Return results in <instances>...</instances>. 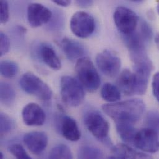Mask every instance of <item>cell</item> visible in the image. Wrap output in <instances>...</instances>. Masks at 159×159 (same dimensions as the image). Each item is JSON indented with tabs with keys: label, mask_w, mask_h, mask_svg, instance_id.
Masks as SVG:
<instances>
[{
	"label": "cell",
	"mask_w": 159,
	"mask_h": 159,
	"mask_svg": "<svg viewBox=\"0 0 159 159\" xmlns=\"http://www.w3.org/2000/svg\"><path fill=\"white\" fill-rule=\"evenodd\" d=\"M113 19L117 29L123 36L134 32L139 21V17L136 13L125 6H118L116 8Z\"/></svg>",
	"instance_id": "5"
},
{
	"label": "cell",
	"mask_w": 159,
	"mask_h": 159,
	"mask_svg": "<svg viewBox=\"0 0 159 159\" xmlns=\"http://www.w3.org/2000/svg\"><path fill=\"white\" fill-rule=\"evenodd\" d=\"M103 152L98 148L92 146H82L78 152V159H102Z\"/></svg>",
	"instance_id": "22"
},
{
	"label": "cell",
	"mask_w": 159,
	"mask_h": 159,
	"mask_svg": "<svg viewBox=\"0 0 159 159\" xmlns=\"http://www.w3.org/2000/svg\"><path fill=\"white\" fill-rule=\"evenodd\" d=\"M9 17V4L6 1H0V21L1 24H6Z\"/></svg>",
	"instance_id": "27"
},
{
	"label": "cell",
	"mask_w": 159,
	"mask_h": 159,
	"mask_svg": "<svg viewBox=\"0 0 159 159\" xmlns=\"http://www.w3.org/2000/svg\"><path fill=\"white\" fill-rule=\"evenodd\" d=\"M19 85L25 92L36 96L42 100L48 101L52 97L53 93L50 87L31 72H27L22 76Z\"/></svg>",
	"instance_id": "4"
},
{
	"label": "cell",
	"mask_w": 159,
	"mask_h": 159,
	"mask_svg": "<svg viewBox=\"0 0 159 159\" xmlns=\"http://www.w3.org/2000/svg\"><path fill=\"white\" fill-rule=\"evenodd\" d=\"M15 127L14 120L8 115L1 112L0 114V133L4 135L12 131Z\"/></svg>",
	"instance_id": "24"
},
{
	"label": "cell",
	"mask_w": 159,
	"mask_h": 159,
	"mask_svg": "<svg viewBox=\"0 0 159 159\" xmlns=\"http://www.w3.org/2000/svg\"><path fill=\"white\" fill-rule=\"evenodd\" d=\"M16 92L12 86L7 82L0 83V99L1 102L7 107H11L14 102Z\"/></svg>",
	"instance_id": "20"
},
{
	"label": "cell",
	"mask_w": 159,
	"mask_h": 159,
	"mask_svg": "<svg viewBox=\"0 0 159 159\" xmlns=\"http://www.w3.org/2000/svg\"><path fill=\"white\" fill-rule=\"evenodd\" d=\"M23 142L27 148L34 154H41L48 145V137L42 131H32L24 134Z\"/></svg>",
	"instance_id": "12"
},
{
	"label": "cell",
	"mask_w": 159,
	"mask_h": 159,
	"mask_svg": "<svg viewBox=\"0 0 159 159\" xmlns=\"http://www.w3.org/2000/svg\"><path fill=\"white\" fill-rule=\"evenodd\" d=\"M113 152L118 159H154L151 156L123 144L116 145L113 148Z\"/></svg>",
	"instance_id": "16"
},
{
	"label": "cell",
	"mask_w": 159,
	"mask_h": 159,
	"mask_svg": "<svg viewBox=\"0 0 159 159\" xmlns=\"http://www.w3.org/2000/svg\"><path fill=\"white\" fill-rule=\"evenodd\" d=\"M48 159H73L70 148L63 144H58L52 149Z\"/></svg>",
	"instance_id": "21"
},
{
	"label": "cell",
	"mask_w": 159,
	"mask_h": 159,
	"mask_svg": "<svg viewBox=\"0 0 159 159\" xmlns=\"http://www.w3.org/2000/svg\"><path fill=\"white\" fill-rule=\"evenodd\" d=\"M10 40L9 37L2 32L0 34V56H4L9 50Z\"/></svg>",
	"instance_id": "28"
},
{
	"label": "cell",
	"mask_w": 159,
	"mask_h": 159,
	"mask_svg": "<svg viewBox=\"0 0 159 159\" xmlns=\"http://www.w3.org/2000/svg\"><path fill=\"white\" fill-rule=\"evenodd\" d=\"M76 73L84 88L90 92L96 91L100 85V78L92 61L83 57L77 61Z\"/></svg>",
	"instance_id": "3"
},
{
	"label": "cell",
	"mask_w": 159,
	"mask_h": 159,
	"mask_svg": "<svg viewBox=\"0 0 159 159\" xmlns=\"http://www.w3.org/2000/svg\"><path fill=\"white\" fill-rule=\"evenodd\" d=\"M139 33L146 42L149 41L152 39V29L146 21H143L141 23Z\"/></svg>",
	"instance_id": "29"
},
{
	"label": "cell",
	"mask_w": 159,
	"mask_h": 159,
	"mask_svg": "<svg viewBox=\"0 0 159 159\" xmlns=\"http://www.w3.org/2000/svg\"><path fill=\"white\" fill-rule=\"evenodd\" d=\"M22 117L24 124L29 126H42L46 120L44 110L35 103H29L24 107Z\"/></svg>",
	"instance_id": "11"
},
{
	"label": "cell",
	"mask_w": 159,
	"mask_h": 159,
	"mask_svg": "<svg viewBox=\"0 0 159 159\" xmlns=\"http://www.w3.org/2000/svg\"><path fill=\"white\" fill-rule=\"evenodd\" d=\"M0 159H4V155L2 152L0 153Z\"/></svg>",
	"instance_id": "35"
},
{
	"label": "cell",
	"mask_w": 159,
	"mask_h": 159,
	"mask_svg": "<svg viewBox=\"0 0 159 159\" xmlns=\"http://www.w3.org/2000/svg\"><path fill=\"white\" fill-rule=\"evenodd\" d=\"M84 123L88 131L97 139L104 141L109 134L108 121L97 111H89L84 118Z\"/></svg>",
	"instance_id": "8"
},
{
	"label": "cell",
	"mask_w": 159,
	"mask_h": 159,
	"mask_svg": "<svg viewBox=\"0 0 159 159\" xmlns=\"http://www.w3.org/2000/svg\"><path fill=\"white\" fill-rule=\"evenodd\" d=\"M60 131L63 136L70 141H78L81 136L80 131L76 120L67 115L61 118Z\"/></svg>",
	"instance_id": "15"
},
{
	"label": "cell",
	"mask_w": 159,
	"mask_h": 159,
	"mask_svg": "<svg viewBox=\"0 0 159 159\" xmlns=\"http://www.w3.org/2000/svg\"><path fill=\"white\" fill-rule=\"evenodd\" d=\"M61 47L66 58L70 61L79 60L85 57L86 53L85 47L77 40L64 37L61 41Z\"/></svg>",
	"instance_id": "13"
},
{
	"label": "cell",
	"mask_w": 159,
	"mask_h": 159,
	"mask_svg": "<svg viewBox=\"0 0 159 159\" xmlns=\"http://www.w3.org/2000/svg\"><path fill=\"white\" fill-rule=\"evenodd\" d=\"M154 41H155L156 44L157 45V46L158 47V48H159V33H157L156 35L155 38H154Z\"/></svg>",
	"instance_id": "33"
},
{
	"label": "cell",
	"mask_w": 159,
	"mask_h": 159,
	"mask_svg": "<svg viewBox=\"0 0 159 159\" xmlns=\"http://www.w3.org/2000/svg\"><path fill=\"white\" fill-rule=\"evenodd\" d=\"M52 17V11L42 4L31 3L27 7V20L33 28L47 24L50 20Z\"/></svg>",
	"instance_id": "10"
},
{
	"label": "cell",
	"mask_w": 159,
	"mask_h": 159,
	"mask_svg": "<svg viewBox=\"0 0 159 159\" xmlns=\"http://www.w3.org/2000/svg\"><path fill=\"white\" fill-rule=\"evenodd\" d=\"M52 1L55 4L61 7H68L71 3V1L70 0H53Z\"/></svg>",
	"instance_id": "32"
},
{
	"label": "cell",
	"mask_w": 159,
	"mask_h": 159,
	"mask_svg": "<svg viewBox=\"0 0 159 159\" xmlns=\"http://www.w3.org/2000/svg\"><path fill=\"white\" fill-rule=\"evenodd\" d=\"M157 12H158L159 14V2L158 3V4H157Z\"/></svg>",
	"instance_id": "36"
},
{
	"label": "cell",
	"mask_w": 159,
	"mask_h": 159,
	"mask_svg": "<svg viewBox=\"0 0 159 159\" xmlns=\"http://www.w3.org/2000/svg\"><path fill=\"white\" fill-rule=\"evenodd\" d=\"M133 144L138 149L143 152L156 153L159 151V134L148 128L141 129L137 131Z\"/></svg>",
	"instance_id": "9"
},
{
	"label": "cell",
	"mask_w": 159,
	"mask_h": 159,
	"mask_svg": "<svg viewBox=\"0 0 159 159\" xmlns=\"http://www.w3.org/2000/svg\"><path fill=\"white\" fill-rule=\"evenodd\" d=\"M60 93L63 102L68 106L78 107L85 98L84 88L80 81L69 76L60 80Z\"/></svg>",
	"instance_id": "2"
},
{
	"label": "cell",
	"mask_w": 159,
	"mask_h": 159,
	"mask_svg": "<svg viewBox=\"0 0 159 159\" xmlns=\"http://www.w3.org/2000/svg\"><path fill=\"white\" fill-rule=\"evenodd\" d=\"M19 71L17 64L11 60H2L0 63V73L2 77L7 79L15 77Z\"/></svg>",
	"instance_id": "23"
},
{
	"label": "cell",
	"mask_w": 159,
	"mask_h": 159,
	"mask_svg": "<svg viewBox=\"0 0 159 159\" xmlns=\"http://www.w3.org/2000/svg\"><path fill=\"white\" fill-rule=\"evenodd\" d=\"M145 123L147 128L154 130L159 133V112L157 111H150L146 115Z\"/></svg>",
	"instance_id": "25"
},
{
	"label": "cell",
	"mask_w": 159,
	"mask_h": 159,
	"mask_svg": "<svg viewBox=\"0 0 159 159\" xmlns=\"http://www.w3.org/2000/svg\"><path fill=\"white\" fill-rule=\"evenodd\" d=\"M102 110L115 123H126L134 125L144 115L146 105L142 100L134 98L104 104Z\"/></svg>",
	"instance_id": "1"
},
{
	"label": "cell",
	"mask_w": 159,
	"mask_h": 159,
	"mask_svg": "<svg viewBox=\"0 0 159 159\" xmlns=\"http://www.w3.org/2000/svg\"><path fill=\"white\" fill-rule=\"evenodd\" d=\"M152 87L153 95L157 100L159 102V72L156 73L153 76Z\"/></svg>",
	"instance_id": "30"
},
{
	"label": "cell",
	"mask_w": 159,
	"mask_h": 159,
	"mask_svg": "<svg viewBox=\"0 0 159 159\" xmlns=\"http://www.w3.org/2000/svg\"><path fill=\"white\" fill-rule=\"evenodd\" d=\"M102 98L109 103H115L121 99V92L118 87L111 83H105L100 91Z\"/></svg>",
	"instance_id": "18"
},
{
	"label": "cell",
	"mask_w": 159,
	"mask_h": 159,
	"mask_svg": "<svg viewBox=\"0 0 159 159\" xmlns=\"http://www.w3.org/2000/svg\"><path fill=\"white\" fill-rule=\"evenodd\" d=\"M118 89L126 95H134V75L129 70H124L120 73L117 79Z\"/></svg>",
	"instance_id": "17"
},
{
	"label": "cell",
	"mask_w": 159,
	"mask_h": 159,
	"mask_svg": "<svg viewBox=\"0 0 159 159\" xmlns=\"http://www.w3.org/2000/svg\"><path fill=\"white\" fill-rule=\"evenodd\" d=\"M107 159H118L116 156H110V157H108Z\"/></svg>",
	"instance_id": "34"
},
{
	"label": "cell",
	"mask_w": 159,
	"mask_h": 159,
	"mask_svg": "<svg viewBox=\"0 0 159 159\" xmlns=\"http://www.w3.org/2000/svg\"><path fill=\"white\" fill-rule=\"evenodd\" d=\"M93 1H84V0H78L76 1V4L80 6V7H83V8H86V7H89L90 6H91L93 4Z\"/></svg>",
	"instance_id": "31"
},
{
	"label": "cell",
	"mask_w": 159,
	"mask_h": 159,
	"mask_svg": "<svg viewBox=\"0 0 159 159\" xmlns=\"http://www.w3.org/2000/svg\"><path fill=\"white\" fill-rule=\"evenodd\" d=\"M95 62L100 71L109 78L118 75L121 66L120 58L115 52L110 50L99 53L96 57Z\"/></svg>",
	"instance_id": "6"
},
{
	"label": "cell",
	"mask_w": 159,
	"mask_h": 159,
	"mask_svg": "<svg viewBox=\"0 0 159 159\" xmlns=\"http://www.w3.org/2000/svg\"><path fill=\"white\" fill-rule=\"evenodd\" d=\"M38 53L42 61L50 68L58 71L61 68V62L53 48L47 43H42L38 48Z\"/></svg>",
	"instance_id": "14"
},
{
	"label": "cell",
	"mask_w": 159,
	"mask_h": 159,
	"mask_svg": "<svg viewBox=\"0 0 159 159\" xmlns=\"http://www.w3.org/2000/svg\"><path fill=\"white\" fill-rule=\"evenodd\" d=\"M72 32L78 37L85 39L90 36L95 28L93 17L84 11L75 12L70 20Z\"/></svg>",
	"instance_id": "7"
},
{
	"label": "cell",
	"mask_w": 159,
	"mask_h": 159,
	"mask_svg": "<svg viewBox=\"0 0 159 159\" xmlns=\"http://www.w3.org/2000/svg\"><path fill=\"white\" fill-rule=\"evenodd\" d=\"M116 128L121 139L128 143H133L137 130L134 125L126 123H116Z\"/></svg>",
	"instance_id": "19"
},
{
	"label": "cell",
	"mask_w": 159,
	"mask_h": 159,
	"mask_svg": "<svg viewBox=\"0 0 159 159\" xmlns=\"http://www.w3.org/2000/svg\"><path fill=\"white\" fill-rule=\"evenodd\" d=\"M9 150L17 159H32L29 154H27L24 148L20 144H13L9 147Z\"/></svg>",
	"instance_id": "26"
}]
</instances>
